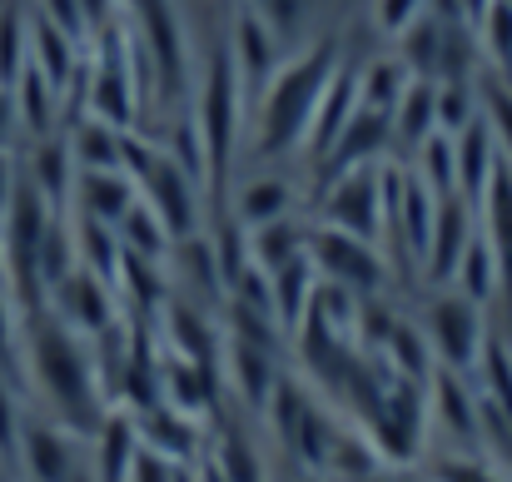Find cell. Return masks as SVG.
I'll list each match as a JSON object with an SVG mask.
<instances>
[{
	"mask_svg": "<svg viewBox=\"0 0 512 482\" xmlns=\"http://www.w3.org/2000/svg\"><path fill=\"white\" fill-rule=\"evenodd\" d=\"M334 70H339V45L329 35L284 55V65L269 75V85L254 100V150L264 160H279V155L304 145L309 120H314Z\"/></svg>",
	"mask_w": 512,
	"mask_h": 482,
	"instance_id": "6da1fadb",
	"label": "cell"
},
{
	"mask_svg": "<svg viewBox=\"0 0 512 482\" xmlns=\"http://www.w3.org/2000/svg\"><path fill=\"white\" fill-rule=\"evenodd\" d=\"M25 368H30L35 388L55 403L60 423H70V433H95L100 428L105 403H100L95 358H90L85 338L70 333L50 309H35V319L25 328Z\"/></svg>",
	"mask_w": 512,
	"mask_h": 482,
	"instance_id": "7a4b0ae2",
	"label": "cell"
},
{
	"mask_svg": "<svg viewBox=\"0 0 512 482\" xmlns=\"http://www.w3.org/2000/svg\"><path fill=\"white\" fill-rule=\"evenodd\" d=\"M244 85L234 75V60H229V45L219 40L204 60V80H199V100H194V130H199V145H204V194L219 204L224 194V179H229V164L239 150V130H244Z\"/></svg>",
	"mask_w": 512,
	"mask_h": 482,
	"instance_id": "3957f363",
	"label": "cell"
},
{
	"mask_svg": "<svg viewBox=\"0 0 512 482\" xmlns=\"http://www.w3.org/2000/svg\"><path fill=\"white\" fill-rule=\"evenodd\" d=\"M358 433L368 438L378 463H393V468L413 463L428 438V383L388 378L383 393L373 398V408L358 418Z\"/></svg>",
	"mask_w": 512,
	"mask_h": 482,
	"instance_id": "277c9868",
	"label": "cell"
},
{
	"mask_svg": "<svg viewBox=\"0 0 512 482\" xmlns=\"http://www.w3.org/2000/svg\"><path fill=\"white\" fill-rule=\"evenodd\" d=\"M309 264L324 284H339L348 294H378L388 284V264H383L378 244L353 239L329 224H309Z\"/></svg>",
	"mask_w": 512,
	"mask_h": 482,
	"instance_id": "5b68a950",
	"label": "cell"
},
{
	"mask_svg": "<svg viewBox=\"0 0 512 482\" xmlns=\"http://www.w3.org/2000/svg\"><path fill=\"white\" fill-rule=\"evenodd\" d=\"M135 5V45L145 55V70H150V85L174 100L184 90V25H179V10L174 0H130Z\"/></svg>",
	"mask_w": 512,
	"mask_h": 482,
	"instance_id": "8992f818",
	"label": "cell"
},
{
	"mask_svg": "<svg viewBox=\"0 0 512 482\" xmlns=\"http://www.w3.org/2000/svg\"><path fill=\"white\" fill-rule=\"evenodd\" d=\"M423 338H428V348H433V363H438V368H448V373H473V368H478V358H483V343H488L483 309L453 289V294L433 299L428 323H423Z\"/></svg>",
	"mask_w": 512,
	"mask_h": 482,
	"instance_id": "52a82bcc",
	"label": "cell"
},
{
	"mask_svg": "<svg viewBox=\"0 0 512 482\" xmlns=\"http://www.w3.org/2000/svg\"><path fill=\"white\" fill-rule=\"evenodd\" d=\"M319 224L343 229L353 239H368V244L383 239V184H378V164H363V169H348L339 179H329L324 219Z\"/></svg>",
	"mask_w": 512,
	"mask_h": 482,
	"instance_id": "ba28073f",
	"label": "cell"
},
{
	"mask_svg": "<svg viewBox=\"0 0 512 482\" xmlns=\"http://www.w3.org/2000/svg\"><path fill=\"white\" fill-rule=\"evenodd\" d=\"M135 184H140V199L150 204V214L170 229L174 244L199 229V194H204V189H199V179H189L165 150L145 164V174H140Z\"/></svg>",
	"mask_w": 512,
	"mask_h": 482,
	"instance_id": "9c48e42d",
	"label": "cell"
},
{
	"mask_svg": "<svg viewBox=\"0 0 512 482\" xmlns=\"http://www.w3.org/2000/svg\"><path fill=\"white\" fill-rule=\"evenodd\" d=\"M115 299H120L115 284H105L100 274H90V269L75 264V269L45 294V309L65 323L70 333H80V338H100V333L115 328Z\"/></svg>",
	"mask_w": 512,
	"mask_h": 482,
	"instance_id": "30bf717a",
	"label": "cell"
},
{
	"mask_svg": "<svg viewBox=\"0 0 512 482\" xmlns=\"http://www.w3.org/2000/svg\"><path fill=\"white\" fill-rule=\"evenodd\" d=\"M229 60H234V75L244 85V100L254 105L259 90L269 85V75L284 65V40L254 15V10H239L234 15V30H229Z\"/></svg>",
	"mask_w": 512,
	"mask_h": 482,
	"instance_id": "8fae6325",
	"label": "cell"
},
{
	"mask_svg": "<svg viewBox=\"0 0 512 482\" xmlns=\"http://www.w3.org/2000/svg\"><path fill=\"white\" fill-rule=\"evenodd\" d=\"M428 423H438L463 448H483V398L468 393V373L433 368V378H428Z\"/></svg>",
	"mask_w": 512,
	"mask_h": 482,
	"instance_id": "7c38bea8",
	"label": "cell"
},
{
	"mask_svg": "<svg viewBox=\"0 0 512 482\" xmlns=\"http://www.w3.org/2000/svg\"><path fill=\"white\" fill-rule=\"evenodd\" d=\"M478 234L488 239L493 249V264H498V294H508L512 304V160L503 155L488 189L478 194Z\"/></svg>",
	"mask_w": 512,
	"mask_h": 482,
	"instance_id": "4fadbf2b",
	"label": "cell"
},
{
	"mask_svg": "<svg viewBox=\"0 0 512 482\" xmlns=\"http://www.w3.org/2000/svg\"><path fill=\"white\" fill-rule=\"evenodd\" d=\"M20 468L30 482H70L80 473V453H75V433L65 423H20V448H15Z\"/></svg>",
	"mask_w": 512,
	"mask_h": 482,
	"instance_id": "5bb4252c",
	"label": "cell"
},
{
	"mask_svg": "<svg viewBox=\"0 0 512 482\" xmlns=\"http://www.w3.org/2000/svg\"><path fill=\"white\" fill-rule=\"evenodd\" d=\"M478 224H473V204L463 194H443L438 199V214H433V234H428V254H423V269L433 284H453L458 274V259L468 254Z\"/></svg>",
	"mask_w": 512,
	"mask_h": 482,
	"instance_id": "9a60e30c",
	"label": "cell"
},
{
	"mask_svg": "<svg viewBox=\"0 0 512 482\" xmlns=\"http://www.w3.org/2000/svg\"><path fill=\"white\" fill-rule=\"evenodd\" d=\"M75 214L80 219H95V224H120L135 204H140V184L125 174V169H75Z\"/></svg>",
	"mask_w": 512,
	"mask_h": 482,
	"instance_id": "2e32d148",
	"label": "cell"
},
{
	"mask_svg": "<svg viewBox=\"0 0 512 482\" xmlns=\"http://www.w3.org/2000/svg\"><path fill=\"white\" fill-rule=\"evenodd\" d=\"M388 140H393V120L388 115H378V110H353V120L343 125V135L329 145V155H324V174L329 179H339L348 169H363V164H378L383 160V150H388Z\"/></svg>",
	"mask_w": 512,
	"mask_h": 482,
	"instance_id": "e0dca14e",
	"label": "cell"
},
{
	"mask_svg": "<svg viewBox=\"0 0 512 482\" xmlns=\"http://www.w3.org/2000/svg\"><path fill=\"white\" fill-rule=\"evenodd\" d=\"M224 363H229V383H234V393H239L254 413H269V398H274V388H279L274 348H259V343H244V338H229V343H224Z\"/></svg>",
	"mask_w": 512,
	"mask_h": 482,
	"instance_id": "ac0fdd59",
	"label": "cell"
},
{
	"mask_svg": "<svg viewBox=\"0 0 512 482\" xmlns=\"http://www.w3.org/2000/svg\"><path fill=\"white\" fill-rule=\"evenodd\" d=\"M25 184H30L55 214H65V209H70V189H75V155H70V140H60V135L35 140Z\"/></svg>",
	"mask_w": 512,
	"mask_h": 482,
	"instance_id": "d6986e66",
	"label": "cell"
},
{
	"mask_svg": "<svg viewBox=\"0 0 512 482\" xmlns=\"http://www.w3.org/2000/svg\"><path fill=\"white\" fill-rule=\"evenodd\" d=\"M140 453V418L130 408H115L95 428V482H125Z\"/></svg>",
	"mask_w": 512,
	"mask_h": 482,
	"instance_id": "ffe728a7",
	"label": "cell"
},
{
	"mask_svg": "<svg viewBox=\"0 0 512 482\" xmlns=\"http://www.w3.org/2000/svg\"><path fill=\"white\" fill-rule=\"evenodd\" d=\"M353 110H358V70H343L339 65L329 90H324V100H319V110H314V120H309V135H304V150H314V160L329 155V145L343 135Z\"/></svg>",
	"mask_w": 512,
	"mask_h": 482,
	"instance_id": "44dd1931",
	"label": "cell"
},
{
	"mask_svg": "<svg viewBox=\"0 0 512 482\" xmlns=\"http://www.w3.org/2000/svg\"><path fill=\"white\" fill-rule=\"evenodd\" d=\"M30 65L65 95L70 90V80H80L85 75V60H80V40H70L65 30H55L50 20H30Z\"/></svg>",
	"mask_w": 512,
	"mask_h": 482,
	"instance_id": "7402d4cb",
	"label": "cell"
},
{
	"mask_svg": "<svg viewBox=\"0 0 512 482\" xmlns=\"http://www.w3.org/2000/svg\"><path fill=\"white\" fill-rule=\"evenodd\" d=\"M453 160H458V194H463L468 204H478V194L488 189V179H493V169L503 160V150H498V140L488 135V125L473 120L463 135H453Z\"/></svg>",
	"mask_w": 512,
	"mask_h": 482,
	"instance_id": "603a6c76",
	"label": "cell"
},
{
	"mask_svg": "<svg viewBox=\"0 0 512 482\" xmlns=\"http://www.w3.org/2000/svg\"><path fill=\"white\" fill-rule=\"evenodd\" d=\"M10 100H15V120H20V130L25 135H35V140H45V135H55V110H60V90L25 60V70L15 75V85H10Z\"/></svg>",
	"mask_w": 512,
	"mask_h": 482,
	"instance_id": "cb8c5ba5",
	"label": "cell"
},
{
	"mask_svg": "<svg viewBox=\"0 0 512 482\" xmlns=\"http://www.w3.org/2000/svg\"><path fill=\"white\" fill-rule=\"evenodd\" d=\"M304 254H309V224H299L294 214L249 229V264L264 269V274H274V269H284V264H294Z\"/></svg>",
	"mask_w": 512,
	"mask_h": 482,
	"instance_id": "d4e9b609",
	"label": "cell"
},
{
	"mask_svg": "<svg viewBox=\"0 0 512 482\" xmlns=\"http://www.w3.org/2000/svg\"><path fill=\"white\" fill-rule=\"evenodd\" d=\"M314 289H319V274H314L309 254L269 274V299H274V323H279V333H294V328L304 323Z\"/></svg>",
	"mask_w": 512,
	"mask_h": 482,
	"instance_id": "484cf974",
	"label": "cell"
},
{
	"mask_svg": "<svg viewBox=\"0 0 512 482\" xmlns=\"http://www.w3.org/2000/svg\"><path fill=\"white\" fill-rule=\"evenodd\" d=\"M135 418H140V443H145L150 453H160V458H170V463H189V458H194L199 433H194V418H189V413L160 403V408L135 413Z\"/></svg>",
	"mask_w": 512,
	"mask_h": 482,
	"instance_id": "4316f807",
	"label": "cell"
},
{
	"mask_svg": "<svg viewBox=\"0 0 512 482\" xmlns=\"http://www.w3.org/2000/svg\"><path fill=\"white\" fill-rule=\"evenodd\" d=\"M70 155H75V169H125V130L85 115L70 135Z\"/></svg>",
	"mask_w": 512,
	"mask_h": 482,
	"instance_id": "83f0119b",
	"label": "cell"
},
{
	"mask_svg": "<svg viewBox=\"0 0 512 482\" xmlns=\"http://www.w3.org/2000/svg\"><path fill=\"white\" fill-rule=\"evenodd\" d=\"M443 50H448V40H443V25H438L433 15H418V20L398 35V60H403V70H408L413 80H433V75L443 70Z\"/></svg>",
	"mask_w": 512,
	"mask_h": 482,
	"instance_id": "f1b7e54d",
	"label": "cell"
},
{
	"mask_svg": "<svg viewBox=\"0 0 512 482\" xmlns=\"http://www.w3.org/2000/svg\"><path fill=\"white\" fill-rule=\"evenodd\" d=\"M284 214H294V189H289V179L259 174V179H249V184L239 189V224H244V229L274 224V219H284Z\"/></svg>",
	"mask_w": 512,
	"mask_h": 482,
	"instance_id": "f546056e",
	"label": "cell"
},
{
	"mask_svg": "<svg viewBox=\"0 0 512 482\" xmlns=\"http://www.w3.org/2000/svg\"><path fill=\"white\" fill-rule=\"evenodd\" d=\"M408 85H413V75L403 70V60H373V65L358 70V105L393 120V110H398Z\"/></svg>",
	"mask_w": 512,
	"mask_h": 482,
	"instance_id": "4dcf8cb0",
	"label": "cell"
},
{
	"mask_svg": "<svg viewBox=\"0 0 512 482\" xmlns=\"http://www.w3.org/2000/svg\"><path fill=\"white\" fill-rule=\"evenodd\" d=\"M165 328H170L174 358H189V363L214 368V348H219V338H214V328L204 323V314H199V309H189V304H170Z\"/></svg>",
	"mask_w": 512,
	"mask_h": 482,
	"instance_id": "1f68e13d",
	"label": "cell"
},
{
	"mask_svg": "<svg viewBox=\"0 0 512 482\" xmlns=\"http://www.w3.org/2000/svg\"><path fill=\"white\" fill-rule=\"evenodd\" d=\"M438 130V105H433V80H413L408 90H403V100H398V110H393V140H403V145H423L428 135Z\"/></svg>",
	"mask_w": 512,
	"mask_h": 482,
	"instance_id": "d6a6232c",
	"label": "cell"
},
{
	"mask_svg": "<svg viewBox=\"0 0 512 482\" xmlns=\"http://www.w3.org/2000/svg\"><path fill=\"white\" fill-rule=\"evenodd\" d=\"M478 373H483V403L512 428V348L503 338L488 333L483 358H478Z\"/></svg>",
	"mask_w": 512,
	"mask_h": 482,
	"instance_id": "836d02e7",
	"label": "cell"
},
{
	"mask_svg": "<svg viewBox=\"0 0 512 482\" xmlns=\"http://www.w3.org/2000/svg\"><path fill=\"white\" fill-rule=\"evenodd\" d=\"M453 289H458L463 299H473L478 309H483L488 299H498V264H493V249H488V239H483V234H473L468 254L458 259Z\"/></svg>",
	"mask_w": 512,
	"mask_h": 482,
	"instance_id": "e575fe53",
	"label": "cell"
},
{
	"mask_svg": "<svg viewBox=\"0 0 512 482\" xmlns=\"http://www.w3.org/2000/svg\"><path fill=\"white\" fill-rule=\"evenodd\" d=\"M115 234H120V249L145 254V259H165V254H170V244H174L170 229H165V224L150 214V204H145V199H140V204H135V209H130L120 224H115Z\"/></svg>",
	"mask_w": 512,
	"mask_h": 482,
	"instance_id": "d590c367",
	"label": "cell"
},
{
	"mask_svg": "<svg viewBox=\"0 0 512 482\" xmlns=\"http://www.w3.org/2000/svg\"><path fill=\"white\" fill-rule=\"evenodd\" d=\"M433 105H438V130L463 135L478 120V85L473 80H433Z\"/></svg>",
	"mask_w": 512,
	"mask_h": 482,
	"instance_id": "8d00e7d4",
	"label": "cell"
},
{
	"mask_svg": "<svg viewBox=\"0 0 512 482\" xmlns=\"http://www.w3.org/2000/svg\"><path fill=\"white\" fill-rule=\"evenodd\" d=\"M438 199L443 194H458V160H453V135L433 130L423 145H418V169H413Z\"/></svg>",
	"mask_w": 512,
	"mask_h": 482,
	"instance_id": "74e56055",
	"label": "cell"
},
{
	"mask_svg": "<svg viewBox=\"0 0 512 482\" xmlns=\"http://www.w3.org/2000/svg\"><path fill=\"white\" fill-rule=\"evenodd\" d=\"M478 120L488 125V135L498 140V150L512 160V85L508 80L488 75L478 85Z\"/></svg>",
	"mask_w": 512,
	"mask_h": 482,
	"instance_id": "f35d334b",
	"label": "cell"
},
{
	"mask_svg": "<svg viewBox=\"0 0 512 482\" xmlns=\"http://www.w3.org/2000/svg\"><path fill=\"white\" fill-rule=\"evenodd\" d=\"M25 60H30V20L15 5H5L0 10V85L5 90L15 85V75L25 70Z\"/></svg>",
	"mask_w": 512,
	"mask_h": 482,
	"instance_id": "ab89813d",
	"label": "cell"
},
{
	"mask_svg": "<svg viewBox=\"0 0 512 482\" xmlns=\"http://www.w3.org/2000/svg\"><path fill=\"white\" fill-rule=\"evenodd\" d=\"M478 35H483V50L498 70L512 65V0H488L483 20H478Z\"/></svg>",
	"mask_w": 512,
	"mask_h": 482,
	"instance_id": "60d3db41",
	"label": "cell"
},
{
	"mask_svg": "<svg viewBox=\"0 0 512 482\" xmlns=\"http://www.w3.org/2000/svg\"><path fill=\"white\" fill-rule=\"evenodd\" d=\"M244 10H254L284 45L304 30V20L314 15V0H244Z\"/></svg>",
	"mask_w": 512,
	"mask_h": 482,
	"instance_id": "b9f144b4",
	"label": "cell"
},
{
	"mask_svg": "<svg viewBox=\"0 0 512 482\" xmlns=\"http://www.w3.org/2000/svg\"><path fill=\"white\" fill-rule=\"evenodd\" d=\"M428 482H508V478L478 453H453V458H438L428 468Z\"/></svg>",
	"mask_w": 512,
	"mask_h": 482,
	"instance_id": "7bdbcfd3",
	"label": "cell"
},
{
	"mask_svg": "<svg viewBox=\"0 0 512 482\" xmlns=\"http://www.w3.org/2000/svg\"><path fill=\"white\" fill-rule=\"evenodd\" d=\"M224 482H264L259 478V458H254V448L239 438V433H229L224 443H219V463H214Z\"/></svg>",
	"mask_w": 512,
	"mask_h": 482,
	"instance_id": "ee69618b",
	"label": "cell"
},
{
	"mask_svg": "<svg viewBox=\"0 0 512 482\" xmlns=\"http://www.w3.org/2000/svg\"><path fill=\"white\" fill-rule=\"evenodd\" d=\"M418 15H428V0H373V25L383 30V35H403Z\"/></svg>",
	"mask_w": 512,
	"mask_h": 482,
	"instance_id": "f6af8a7d",
	"label": "cell"
},
{
	"mask_svg": "<svg viewBox=\"0 0 512 482\" xmlns=\"http://www.w3.org/2000/svg\"><path fill=\"white\" fill-rule=\"evenodd\" d=\"M40 20H50L70 40H85L90 35V20H85V5L80 0H40Z\"/></svg>",
	"mask_w": 512,
	"mask_h": 482,
	"instance_id": "bcb514c9",
	"label": "cell"
},
{
	"mask_svg": "<svg viewBox=\"0 0 512 482\" xmlns=\"http://www.w3.org/2000/svg\"><path fill=\"white\" fill-rule=\"evenodd\" d=\"M125 482H184V463H170V458H160V453H150V448L140 443V453H135Z\"/></svg>",
	"mask_w": 512,
	"mask_h": 482,
	"instance_id": "7dc6e473",
	"label": "cell"
},
{
	"mask_svg": "<svg viewBox=\"0 0 512 482\" xmlns=\"http://www.w3.org/2000/svg\"><path fill=\"white\" fill-rule=\"evenodd\" d=\"M20 408H15V393L0 383V458H15V448H20Z\"/></svg>",
	"mask_w": 512,
	"mask_h": 482,
	"instance_id": "c3c4849f",
	"label": "cell"
},
{
	"mask_svg": "<svg viewBox=\"0 0 512 482\" xmlns=\"http://www.w3.org/2000/svg\"><path fill=\"white\" fill-rule=\"evenodd\" d=\"M15 299H10V289L0 284V358H10L15 353Z\"/></svg>",
	"mask_w": 512,
	"mask_h": 482,
	"instance_id": "681fc988",
	"label": "cell"
},
{
	"mask_svg": "<svg viewBox=\"0 0 512 482\" xmlns=\"http://www.w3.org/2000/svg\"><path fill=\"white\" fill-rule=\"evenodd\" d=\"M15 189H20V174H15V160H10V150H0V214L10 209Z\"/></svg>",
	"mask_w": 512,
	"mask_h": 482,
	"instance_id": "f907efd6",
	"label": "cell"
},
{
	"mask_svg": "<svg viewBox=\"0 0 512 482\" xmlns=\"http://www.w3.org/2000/svg\"><path fill=\"white\" fill-rule=\"evenodd\" d=\"M15 130H20V120H15V100H10V90L0 85V150H10Z\"/></svg>",
	"mask_w": 512,
	"mask_h": 482,
	"instance_id": "816d5d0a",
	"label": "cell"
},
{
	"mask_svg": "<svg viewBox=\"0 0 512 482\" xmlns=\"http://www.w3.org/2000/svg\"><path fill=\"white\" fill-rule=\"evenodd\" d=\"M353 482H388V473L378 468V473H368V478H353Z\"/></svg>",
	"mask_w": 512,
	"mask_h": 482,
	"instance_id": "f5cc1de1",
	"label": "cell"
},
{
	"mask_svg": "<svg viewBox=\"0 0 512 482\" xmlns=\"http://www.w3.org/2000/svg\"><path fill=\"white\" fill-rule=\"evenodd\" d=\"M70 482H95V473H85V468H80V473H75Z\"/></svg>",
	"mask_w": 512,
	"mask_h": 482,
	"instance_id": "db71d44e",
	"label": "cell"
},
{
	"mask_svg": "<svg viewBox=\"0 0 512 482\" xmlns=\"http://www.w3.org/2000/svg\"><path fill=\"white\" fill-rule=\"evenodd\" d=\"M0 279H5V239H0Z\"/></svg>",
	"mask_w": 512,
	"mask_h": 482,
	"instance_id": "11a10c76",
	"label": "cell"
},
{
	"mask_svg": "<svg viewBox=\"0 0 512 482\" xmlns=\"http://www.w3.org/2000/svg\"><path fill=\"white\" fill-rule=\"evenodd\" d=\"M508 70H512V65H508Z\"/></svg>",
	"mask_w": 512,
	"mask_h": 482,
	"instance_id": "9f6ffc18",
	"label": "cell"
}]
</instances>
